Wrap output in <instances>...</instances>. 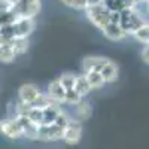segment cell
Listing matches in <instances>:
<instances>
[{
  "label": "cell",
  "mask_w": 149,
  "mask_h": 149,
  "mask_svg": "<svg viewBox=\"0 0 149 149\" xmlns=\"http://www.w3.org/2000/svg\"><path fill=\"white\" fill-rule=\"evenodd\" d=\"M58 81H60L61 85H63L64 90H72L73 85H74V81H76V74H73L70 72H66L58 78Z\"/></svg>",
  "instance_id": "obj_21"
},
{
  "label": "cell",
  "mask_w": 149,
  "mask_h": 149,
  "mask_svg": "<svg viewBox=\"0 0 149 149\" xmlns=\"http://www.w3.org/2000/svg\"><path fill=\"white\" fill-rule=\"evenodd\" d=\"M63 128L57 127L55 124L49 125H39L37 127V140H45V142H57L63 137Z\"/></svg>",
  "instance_id": "obj_5"
},
{
  "label": "cell",
  "mask_w": 149,
  "mask_h": 149,
  "mask_svg": "<svg viewBox=\"0 0 149 149\" xmlns=\"http://www.w3.org/2000/svg\"><path fill=\"white\" fill-rule=\"evenodd\" d=\"M98 5H103V0H86V8H93Z\"/></svg>",
  "instance_id": "obj_27"
},
{
  "label": "cell",
  "mask_w": 149,
  "mask_h": 149,
  "mask_svg": "<svg viewBox=\"0 0 149 149\" xmlns=\"http://www.w3.org/2000/svg\"><path fill=\"white\" fill-rule=\"evenodd\" d=\"M48 97L57 104H63V100H64V95H66V90L63 88V85L60 84L58 79L52 81L51 84L48 85Z\"/></svg>",
  "instance_id": "obj_11"
},
{
  "label": "cell",
  "mask_w": 149,
  "mask_h": 149,
  "mask_svg": "<svg viewBox=\"0 0 149 149\" xmlns=\"http://www.w3.org/2000/svg\"><path fill=\"white\" fill-rule=\"evenodd\" d=\"M82 131H84L82 122L78 121V119H72L70 118L69 124L66 125V128L63 131V137H61V140H64V143L70 145V146L78 145L81 137H82Z\"/></svg>",
  "instance_id": "obj_3"
},
{
  "label": "cell",
  "mask_w": 149,
  "mask_h": 149,
  "mask_svg": "<svg viewBox=\"0 0 149 149\" xmlns=\"http://www.w3.org/2000/svg\"><path fill=\"white\" fill-rule=\"evenodd\" d=\"M107 58L104 57H86L82 60V69L84 73H88V72H98L103 69V66L107 63Z\"/></svg>",
  "instance_id": "obj_10"
},
{
  "label": "cell",
  "mask_w": 149,
  "mask_h": 149,
  "mask_svg": "<svg viewBox=\"0 0 149 149\" xmlns=\"http://www.w3.org/2000/svg\"><path fill=\"white\" fill-rule=\"evenodd\" d=\"M9 43H10L12 49H14L15 55L24 54L29 49V39L27 37H15V39H12Z\"/></svg>",
  "instance_id": "obj_16"
},
{
  "label": "cell",
  "mask_w": 149,
  "mask_h": 149,
  "mask_svg": "<svg viewBox=\"0 0 149 149\" xmlns=\"http://www.w3.org/2000/svg\"><path fill=\"white\" fill-rule=\"evenodd\" d=\"M84 76L86 79V82H88L90 88L91 90H97V88H102V86L104 85V81L102 78V74L98 72H88V73H84Z\"/></svg>",
  "instance_id": "obj_15"
},
{
  "label": "cell",
  "mask_w": 149,
  "mask_h": 149,
  "mask_svg": "<svg viewBox=\"0 0 149 149\" xmlns=\"http://www.w3.org/2000/svg\"><path fill=\"white\" fill-rule=\"evenodd\" d=\"M133 36L137 39L139 42H142L143 45H148V40H149V29H148V24H145V26H142L140 29H137Z\"/></svg>",
  "instance_id": "obj_23"
},
{
  "label": "cell",
  "mask_w": 149,
  "mask_h": 149,
  "mask_svg": "<svg viewBox=\"0 0 149 149\" xmlns=\"http://www.w3.org/2000/svg\"><path fill=\"white\" fill-rule=\"evenodd\" d=\"M60 113H61V107L57 103H52V104L46 106L45 109H42V116H43L42 125H49V124H52Z\"/></svg>",
  "instance_id": "obj_13"
},
{
  "label": "cell",
  "mask_w": 149,
  "mask_h": 149,
  "mask_svg": "<svg viewBox=\"0 0 149 149\" xmlns=\"http://www.w3.org/2000/svg\"><path fill=\"white\" fill-rule=\"evenodd\" d=\"M12 5L9 0H0V14H5V12H10L12 10Z\"/></svg>",
  "instance_id": "obj_25"
},
{
  "label": "cell",
  "mask_w": 149,
  "mask_h": 149,
  "mask_svg": "<svg viewBox=\"0 0 149 149\" xmlns=\"http://www.w3.org/2000/svg\"><path fill=\"white\" fill-rule=\"evenodd\" d=\"M148 54H149V51H148V45L143 48V51H142V60H143V63L145 64H148L149 63V57H148Z\"/></svg>",
  "instance_id": "obj_28"
},
{
  "label": "cell",
  "mask_w": 149,
  "mask_h": 149,
  "mask_svg": "<svg viewBox=\"0 0 149 149\" xmlns=\"http://www.w3.org/2000/svg\"><path fill=\"white\" fill-rule=\"evenodd\" d=\"M73 90L76 91L81 97L86 95V94L91 91L90 85H88V82H86V79H85L84 74H82V76H76V81H74V85H73Z\"/></svg>",
  "instance_id": "obj_18"
},
{
  "label": "cell",
  "mask_w": 149,
  "mask_h": 149,
  "mask_svg": "<svg viewBox=\"0 0 149 149\" xmlns=\"http://www.w3.org/2000/svg\"><path fill=\"white\" fill-rule=\"evenodd\" d=\"M40 0H17L12 6V14L15 18H34L40 12Z\"/></svg>",
  "instance_id": "obj_1"
},
{
  "label": "cell",
  "mask_w": 149,
  "mask_h": 149,
  "mask_svg": "<svg viewBox=\"0 0 149 149\" xmlns=\"http://www.w3.org/2000/svg\"><path fill=\"white\" fill-rule=\"evenodd\" d=\"M39 88L37 85L34 84H24L19 86L18 90V97H19V102L21 103H27V104H31L33 100L39 95Z\"/></svg>",
  "instance_id": "obj_8"
},
{
  "label": "cell",
  "mask_w": 149,
  "mask_h": 149,
  "mask_svg": "<svg viewBox=\"0 0 149 149\" xmlns=\"http://www.w3.org/2000/svg\"><path fill=\"white\" fill-rule=\"evenodd\" d=\"M61 2H63L66 6H70L72 5V2H73V0H61Z\"/></svg>",
  "instance_id": "obj_29"
},
{
  "label": "cell",
  "mask_w": 149,
  "mask_h": 149,
  "mask_svg": "<svg viewBox=\"0 0 149 149\" xmlns=\"http://www.w3.org/2000/svg\"><path fill=\"white\" fill-rule=\"evenodd\" d=\"M15 52L12 49L10 43H2L0 45V63H12L15 58Z\"/></svg>",
  "instance_id": "obj_17"
},
{
  "label": "cell",
  "mask_w": 149,
  "mask_h": 149,
  "mask_svg": "<svg viewBox=\"0 0 149 149\" xmlns=\"http://www.w3.org/2000/svg\"><path fill=\"white\" fill-rule=\"evenodd\" d=\"M9 2H10L12 5H15V2H17V0H9Z\"/></svg>",
  "instance_id": "obj_30"
},
{
  "label": "cell",
  "mask_w": 149,
  "mask_h": 149,
  "mask_svg": "<svg viewBox=\"0 0 149 149\" xmlns=\"http://www.w3.org/2000/svg\"><path fill=\"white\" fill-rule=\"evenodd\" d=\"M100 74L104 81V84H110V82H115L119 76V67L116 63L113 61H107V63L103 66V69L100 70Z\"/></svg>",
  "instance_id": "obj_12"
},
{
  "label": "cell",
  "mask_w": 149,
  "mask_h": 149,
  "mask_svg": "<svg viewBox=\"0 0 149 149\" xmlns=\"http://www.w3.org/2000/svg\"><path fill=\"white\" fill-rule=\"evenodd\" d=\"M0 133L12 140L22 137V131H21V127H19L17 118L0 119Z\"/></svg>",
  "instance_id": "obj_6"
},
{
  "label": "cell",
  "mask_w": 149,
  "mask_h": 149,
  "mask_svg": "<svg viewBox=\"0 0 149 149\" xmlns=\"http://www.w3.org/2000/svg\"><path fill=\"white\" fill-rule=\"evenodd\" d=\"M85 12H86V17H88V19L94 24L97 29H100V30H103L107 24L110 22V21H109V10H107L103 5L93 6V8H86Z\"/></svg>",
  "instance_id": "obj_4"
},
{
  "label": "cell",
  "mask_w": 149,
  "mask_h": 149,
  "mask_svg": "<svg viewBox=\"0 0 149 149\" xmlns=\"http://www.w3.org/2000/svg\"><path fill=\"white\" fill-rule=\"evenodd\" d=\"M102 31L104 33V36L107 37V39H110V40H122L124 37L127 36V33L121 29L119 24H110L109 22Z\"/></svg>",
  "instance_id": "obj_14"
},
{
  "label": "cell",
  "mask_w": 149,
  "mask_h": 149,
  "mask_svg": "<svg viewBox=\"0 0 149 149\" xmlns=\"http://www.w3.org/2000/svg\"><path fill=\"white\" fill-rule=\"evenodd\" d=\"M27 118H29L33 124H36L37 127L42 125V119H43V116H42V109H34V107H31L30 112H29V115H27Z\"/></svg>",
  "instance_id": "obj_24"
},
{
  "label": "cell",
  "mask_w": 149,
  "mask_h": 149,
  "mask_svg": "<svg viewBox=\"0 0 149 149\" xmlns=\"http://www.w3.org/2000/svg\"><path fill=\"white\" fill-rule=\"evenodd\" d=\"M17 121L21 127L22 137H27L31 140H37V125L33 124L27 116H17Z\"/></svg>",
  "instance_id": "obj_9"
},
{
  "label": "cell",
  "mask_w": 149,
  "mask_h": 149,
  "mask_svg": "<svg viewBox=\"0 0 149 149\" xmlns=\"http://www.w3.org/2000/svg\"><path fill=\"white\" fill-rule=\"evenodd\" d=\"M70 8H73V9H86V0H73Z\"/></svg>",
  "instance_id": "obj_26"
},
{
  "label": "cell",
  "mask_w": 149,
  "mask_h": 149,
  "mask_svg": "<svg viewBox=\"0 0 149 149\" xmlns=\"http://www.w3.org/2000/svg\"><path fill=\"white\" fill-rule=\"evenodd\" d=\"M12 29L15 37H29L34 30V18H17L12 22Z\"/></svg>",
  "instance_id": "obj_7"
},
{
  "label": "cell",
  "mask_w": 149,
  "mask_h": 149,
  "mask_svg": "<svg viewBox=\"0 0 149 149\" xmlns=\"http://www.w3.org/2000/svg\"><path fill=\"white\" fill-rule=\"evenodd\" d=\"M82 100V97L74 91L73 88L72 90H66V95H64V100H63V104H70V106H74L76 103H79Z\"/></svg>",
  "instance_id": "obj_22"
},
{
  "label": "cell",
  "mask_w": 149,
  "mask_h": 149,
  "mask_svg": "<svg viewBox=\"0 0 149 149\" xmlns=\"http://www.w3.org/2000/svg\"><path fill=\"white\" fill-rule=\"evenodd\" d=\"M73 107H74V110H76V115L81 116L82 119H86V118L91 116V112H93V110H91V106L86 103V102L81 100L79 103H76Z\"/></svg>",
  "instance_id": "obj_19"
},
{
  "label": "cell",
  "mask_w": 149,
  "mask_h": 149,
  "mask_svg": "<svg viewBox=\"0 0 149 149\" xmlns=\"http://www.w3.org/2000/svg\"><path fill=\"white\" fill-rule=\"evenodd\" d=\"M52 103H54V102L48 97V94H42V93H39V95H37L34 100H33L31 107H34V109H45L46 106L52 104Z\"/></svg>",
  "instance_id": "obj_20"
},
{
  "label": "cell",
  "mask_w": 149,
  "mask_h": 149,
  "mask_svg": "<svg viewBox=\"0 0 149 149\" xmlns=\"http://www.w3.org/2000/svg\"><path fill=\"white\" fill-rule=\"evenodd\" d=\"M145 24H148V22H145L139 15H136L131 8L122 9L119 12V26L127 34H133L136 30L140 29L142 26H145Z\"/></svg>",
  "instance_id": "obj_2"
}]
</instances>
